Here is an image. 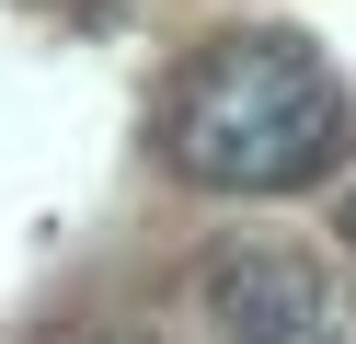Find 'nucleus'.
<instances>
[{"instance_id": "obj_4", "label": "nucleus", "mask_w": 356, "mask_h": 344, "mask_svg": "<svg viewBox=\"0 0 356 344\" xmlns=\"http://www.w3.org/2000/svg\"><path fill=\"white\" fill-rule=\"evenodd\" d=\"M115 344H127V333H115Z\"/></svg>"}, {"instance_id": "obj_2", "label": "nucleus", "mask_w": 356, "mask_h": 344, "mask_svg": "<svg viewBox=\"0 0 356 344\" xmlns=\"http://www.w3.org/2000/svg\"><path fill=\"white\" fill-rule=\"evenodd\" d=\"M207 321H218V344H345V310H333L322 264L276 252V241L207 264Z\"/></svg>"}, {"instance_id": "obj_3", "label": "nucleus", "mask_w": 356, "mask_h": 344, "mask_svg": "<svg viewBox=\"0 0 356 344\" xmlns=\"http://www.w3.org/2000/svg\"><path fill=\"white\" fill-rule=\"evenodd\" d=\"M345 241H356V195H345Z\"/></svg>"}, {"instance_id": "obj_1", "label": "nucleus", "mask_w": 356, "mask_h": 344, "mask_svg": "<svg viewBox=\"0 0 356 344\" xmlns=\"http://www.w3.org/2000/svg\"><path fill=\"white\" fill-rule=\"evenodd\" d=\"M161 149L207 195H299L345 149V92L299 35H230L172 81Z\"/></svg>"}]
</instances>
